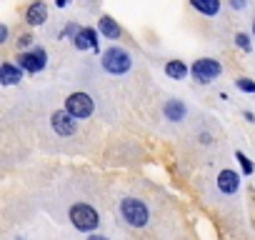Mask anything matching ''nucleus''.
<instances>
[{
  "label": "nucleus",
  "mask_w": 255,
  "mask_h": 240,
  "mask_svg": "<svg viewBox=\"0 0 255 240\" xmlns=\"http://www.w3.org/2000/svg\"><path fill=\"white\" fill-rule=\"evenodd\" d=\"M68 218H70V225L80 233H93L98 225H100V215L93 205L88 203H75L70 210H68Z\"/></svg>",
  "instance_id": "2"
},
{
  "label": "nucleus",
  "mask_w": 255,
  "mask_h": 240,
  "mask_svg": "<svg viewBox=\"0 0 255 240\" xmlns=\"http://www.w3.org/2000/svg\"><path fill=\"white\" fill-rule=\"evenodd\" d=\"M18 65H20L25 73H40V70H45V65H48V53H45V48H33V50H28V53H20V55H18Z\"/></svg>",
  "instance_id": "6"
},
{
  "label": "nucleus",
  "mask_w": 255,
  "mask_h": 240,
  "mask_svg": "<svg viewBox=\"0 0 255 240\" xmlns=\"http://www.w3.org/2000/svg\"><path fill=\"white\" fill-rule=\"evenodd\" d=\"M220 73H223V65H220L218 60H213V58H200V60H195V63L190 65V75H193V80L200 83V85L213 83Z\"/></svg>",
  "instance_id": "4"
},
{
  "label": "nucleus",
  "mask_w": 255,
  "mask_h": 240,
  "mask_svg": "<svg viewBox=\"0 0 255 240\" xmlns=\"http://www.w3.org/2000/svg\"><path fill=\"white\" fill-rule=\"evenodd\" d=\"M73 45H75V50H88V48H93V45H90V38H88V33H85V28L73 35Z\"/></svg>",
  "instance_id": "15"
},
{
  "label": "nucleus",
  "mask_w": 255,
  "mask_h": 240,
  "mask_svg": "<svg viewBox=\"0 0 255 240\" xmlns=\"http://www.w3.org/2000/svg\"><path fill=\"white\" fill-rule=\"evenodd\" d=\"M30 45H33V35H20L18 38V50L20 48H30Z\"/></svg>",
  "instance_id": "20"
},
{
  "label": "nucleus",
  "mask_w": 255,
  "mask_h": 240,
  "mask_svg": "<svg viewBox=\"0 0 255 240\" xmlns=\"http://www.w3.org/2000/svg\"><path fill=\"white\" fill-rule=\"evenodd\" d=\"M65 110L73 113L78 120H85V118L93 115L95 103H93V98H90L88 93H70V95L65 98Z\"/></svg>",
  "instance_id": "5"
},
{
  "label": "nucleus",
  "mask_w": 255,
  "mask_h": 240,
  "mask_svg": "<svg viewBox=\"0 0 255 240\" xmlns=\"http://www.w3.org/2000/svg\"><path fill=\"white\" fill-rule=\"evenodd\" d=\"M188 73H190V68H188L183 60H168V63H165V75L173 78V80H183Z\"/></svg>",
  "instance_id": "14"
},
{
  "label": "nucleus",
  "mask_w": 255,
  "mask_h": 240,
  "mask_svg": "<svg viewBox=\"0 0 255 240\" xmlns=\"http://www.w3.org/2000/svg\"><path fill=\"white\" fill-rule=\"evenodd\" d=\"M23 80V68L13 65V63H3L0 65V83L3 85H18Z\"/></svg>",
  "instance_id": "10"
},
{
  "label": "nucleus",
  "mask_w": 255,
  "mask_h": 240,
  "mask_svg": "<svg viewBox=\"0 0 255 240\" xmlns=\"http://www.w3.org/2000/svg\"><path fill=\"white\" fill-rule=\"evenodd\" d=\"M235 88L243 90V93H255V80H250V78H238V80H235Z\"/></svg>",
  "instance_id": "17"
},
{
  "label": "nucleus",
  "mask_w": 255,
  "mask_h": 240,
  "mask_svg": "<svg viewBox=\"0 0 255 240\" xmlns=\"http://www.w3.org/2000/svg\"><path fill=\"white\" fill-rule=\"evenodd\" d=\"M85 33H88V38H90L93 50H95V53H100V45H98V30H95V28H85Z\"/></svg>",
  "instance_id": "19"
},
{
  "label": "nucleus",
  "mask_w": 255,
  "mask_h": 240,
  "mask_svg": "<svg viewBox=\"0 0 255 240\" xmlns=\"http://www.w3.org/2000/svg\"><path fill=\"white\" fill-rule=\"evenodd\" d=\"M230 8H235V10H245V8H248V0H230Z\"/></svg>",
  "instance_id": "21"
},
{
  "label": "nucleus",
  "mask_w": 255,
  "mask_h": 240,
  "mask_svg": "<svg viewBox=\"0 0 255 240\" xmlns=\"http://www.w3.org/2000/svg\"><path fill=\"white\" fill-rule=\"evenodd\" d=\"M190 5H193V10H198L200 15H208V18L220 13V0H190Z\"/></svg>",
  "instance_id": "13"
},
{
  "label": "nucleus",
  "mask_w": 255,
  "mask_h": 240,
  "mask_svg": "<svg viewBox=\"0 0 255 240\" xmlns=\"http://www.w3.org/2000/svg\"><path fill=\"white\" fill-rule=\"evenodd\" d=\"M130 65H133L130 53H128L125 48H120V45H113V48H108L103 53V68L110 75H123V73L130 70Z\"/></svg>",
  "instance_id": "3"
},
{
  "label": "nucleus",
  "mask_w": 255,
  "mask_h": 240,
  "mask_svg": "<svg viewBox=\"0 0 255 240\" xmlns=\"http://www.w3.org/2000/svg\"><path fill=\"white\" fill-rule=\"evenodd\" d=\"M55 5H58V8H65V5H68V0H55Z\"/></svg>",
  "instance_id": "23"
},
{
  "label": "nucleus",
  "mask_w": 255,
  "mask_h": 240,
  "mask_svg": "<svg viewBox=\"0 0 255 240\" xmlns=\"http://www.w3.org/2000/svg\"><path fill=\"white\" fill-rule=\"evenodd\" d=\"M45 20H48V5L43 0H33L25 10V23L30 28H38V25H45Z\"/></svg>",
  "instance_id": "9"
},
{
  "label": "nucleus",
  "mask_w": 255,
  "mask_h": 240,
  "mask_svg": "<svg viewBox=\"0 0 255 240\" xmlns=\"http://www.w3.org/2000/svg\"><path fill=\"white\" fill-rule=\"evenodd\" d=\"M163 115L170 120V123H180V120L185 118V105L180 100H168L163 105Z\"/></svg>",
  "instance_id": "12"
},
{
  "label": "nucleus",
  "mask_w": 255,
  "mask_h": 240,
  "mask_svg": "<svg viewBox=\"0 0 255 240\" xmlns=\"http://www.w3.org/2000/svg\"><path fill=\"white\" fill-rule=\"evenodd\" d=\"M253 35H255V20H253Z\"/></svg>",
  "instance_id": "24"
},
{
  "label": "nucleus",
  "mask_w": 255,
  "mask_h": 240,
  "mask_svg": "<svg viewBox=\"0 0 255 240\" xmlns=\"http://www.w3.org/2000/svg\"><path fill=\"white\" fill-rule=\"evenodd\" d=\"M235 45H238L240 50H245V53H250V48H253V45H250V38H248L245 33H238V35H235Z\"/></svg>",
  "instance_id": "18"
},
{
  "label": "nucleus",
  "mask_w": 255,
  "mask_h": 240,
  "mask_svg": "<svg viewBox=\"0 0 255 240\" xmlns=\"http://www.w3.org/2000/svg\"><path fill=\"white\" fill-rule=\"evenodd\" d=\"M215 185H218V190H220V193H225V195H235V193L240 190V175H238L235 170L225 168V170H220V173H218Z\"/></svg>",
  "instance_id": "8"
},
{
  "label": "nucleus",
  "mask_w": 255,
  "mask_h": 240,
  "mask_svg": "<svg viewBox=\"0 0 255 240\" xmlns=\"http://www.w3.org/2000/svg\"><path fill=\"white\" fill-rule=\"evenodd\" d=\"M118 213H120V218H123V223H125L128 228H135V230H143V228L150 223V210H148L145 200H140V198H135V195L120 198Z\"/></svg>",
  "instance_id": "1"
},
{
  "label": "nucleus",
  "mask_w": 255,
  "mask_h": 240,
  "mask_svg": "<svg viewBox=\"0 0 255 240\" xmlns=\"http://www.w3.org/2000/svg\"><path fill=\"white\" fill-rule=\"evenodd\" d=\"M235 160L240 163V168H243V175H253V170H255V168H253V163H250V158H248L245 153H240V150H238V153H235Z\"/></svg>",
  "instance_id": "16"
},
{
  "label": "nucleus",
  "mask_w": 255,
  "mask_h": 240,
  "mask_svg": "<svg viewBox=\"0 0 255 240\" xmlns=\"http://www.w3.org/2000/svg\"><path fill=\"white\" fill-rule=\"evenodd\" d=\"M50 125H53V130L60 138H68V135H73L78 130V118L73 113H68V110H55L53 118H50Z\"/></svg>",
  "instance_id": "7"
},
{
  "label": "nucleus",
  "mask_w": 255,
  "mask_h": 240,
  "mask_svg": "<svg viewBox=\"0 0 255 240\" xmlns=\"http://www.w3.org/2000/svg\"><path fill=\"white\" fill-rule=\"evenodd\" d=\"M8 35H10V30H8V25H3V28H0V43H5Z\"/></svg>",
  "instance_id": "22"
},
{
  "label": "nucleus",
  "mask_w": 255,
  "mask_h": 240,
  "mask_svg": "<svg viewBox=\"0 0 255 240\" xmlns=\"http://www.w3.org/2000/svg\"><path fill=\"white\" fill-rule=\"evenodd\" d=\"M98 30H100L105 38H110V40H118V38L123 35L120 25H118L110 15H100V20H98Z\"/></svg>",
  "instance_id": "11"
}]
</instances>
